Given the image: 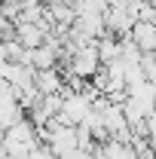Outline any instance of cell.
Listing matches in <instances>:
<instances>
[{
    "label": "cell",
    "mask_w": 156,
    "mask_h": 159,
    "mask_svg": "<svg viewBox=\"0 0 156 159\" xmlns=\"http://www.w3.org/2000/svg\"><path fill=\"white\" fill-rule=\"evenodd\" d=\"M64 98H61V110H58V122H64V125H80L83 119H86V113L92 110V98L86 95V92H74V89H67L64 86V92H61Z\"/></svg>",
    "instance_id": "cell-1"
},
{
    "label": "cell",
    "mask_w": 156,
    "mask_h": 159,
    "mask_svg": "<svg viewBox=\"0 0 156 159\" xmlns=\"http://www.w3.org/2000/svg\"><path fill=\"white\" fill-rule=\"evenodd\" d=\"M61 67H71L77 77L92 80L98 70H101V58H98L95 43H89V46H77V49L71 52V61H67V64H61Z\"/></svg>",
    "instance_id": "cell-2"
},
{
    "label": "cell",
    "mask_w": 156,
    "mask_h": 159,
    "mask_svg": "<svg viewBox=\"0 0 156 159\" xmlns=\"http://www.w3.org/2000/svg\"><path fill=\"white\" fill-rule=\"evenodd\" d=\"M49 31H52V25L46 21H16V40H19L25 49H34V46H43L46 37H49Z\"/></svg>",
    "instance_id": "cell-3"
},
{
    "label": "cell",
    "mask_w": 156,
    "mask_h": 159,
    "mask_svg": "<svg viewBox=\"0 0 156 159\" xmlns=\"http://www.w3.org/2000/svg\"><path fill=\"white\" fill-rule=\"evenodd\" d=\"M34 86H37L40 95H58V92H64V74H61V67L34 70Z\"/></svg>",
    "instance_id": "cell-4"
},
{
    "label": "cell",
    "mask_w": 156,
    "mask_h": 159,
    "mask_svg": "<svg viewBox=\"0 0 156 159\" xmlns=\"http://www.w3.org/2000/svg\"><path fill=\"white\" fill-rule=\"evenodd\" d=\"M129 37L138 43L141 52H156V25L153 21H141L138 19L135 25H132V31H129Z\"/></svg>",
    "instance_id": "cell-5"
},
{
    "label": "cell",
    "mask_w": 156,
    "mask_h": 159,
    "mask_svg": "<svg viewBox=\"0 0 156 159\" xmlns=\"http://www.w3.org/2000/svg\"><path fill=\"white\" fill-rule=\"evenodd\" d=\"M104 159H141L138 150L132 147V141H119V138H107L104 144H98Z\"/></svg>",
    "instance_id": "cell-6"
},
{
    "label": "cell",
    "mask_w": 156,
    "mask_h": 159,
    "mask_svg": "<svg viewBox=\"0 0 156 159\" xmlns=\"http://www.w3.org/2000/svg\"><path fill=\"white\" fill-rule=\"evenodd\" d=\"M141 67H144V77L156 86V52H144L141 55Z\"/></svg>",
    "instance_id": "cell-7"
},
{
    "label": "cell",
    "mask_w": 156,
    "mask_h": 159,
    "mask_svg": "<svg viewBox=\"0 0 156 159\" xmlns=\"http://www.w3.org/2000/svg\"><path fill=\"white\" fill-rule=\"evenodd\" d=\"M31 159H61V156L49 147V144H37V147L31 150Z\"/></svg>",
    "instance_id": "cell-8"
},
{
    "label": "cell",
    "mask_w": 156,
    "mask_h": 159,
    "mask_svg": "<svg viewBox=\"0 0 156 159\" xmlns=\"http://www.w3.org/2000/svg\"><path fill=\"white\" fill-rule=\"evenodd\" d=\"M0 159H9V156H6V150H3V147H0Z\"/></svg>",
    "instance_id": "cell-9"
},
{
    "label": "cell",
    "mask_w": 156,
    "mask_h": 159,
    "mask_svg": "<svg viewBox=\"0 0 156 159\" xmlns=\"http://www.w3.org/2000/svg\"><path fill=\"white\" fill-rule=\"evenodd\" d=\"M16 159H31V156H16Z\"/></svg>",
    "instance_id": "cell-10"
}]
</instances>
